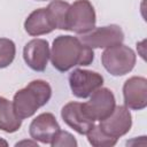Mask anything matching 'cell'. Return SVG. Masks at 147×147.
Segmentation results:
<instances>
[{
  "mask_svg": "<svg viewBox=\"0 0 147 147\" xmlns=\"http://www.w3.org/2000/svg\"><path fill=\"white\" fill-rule=\"evenodd\" d=\"M61 130L55 116L52 113H42L34 117L29 126L30 137L45 145H51L54 136Z\"/></svg>",
  "mask_w": 147,
  "mask_h": 147,
  "instance_id": "cell-11",
  "label": "cell"
},
{
  "mask_svg": "<svg viewBox=\"0 0 147 147\" xmlns=\"http://www.w3.org/2000/svg\"><path fill=\"white\" fill-rule=\"evenodd\" d=\"M103 84V77L92 70L75 69L69 75V85L72 94L79 99L88 98Z\"/></svg>",
  "mask_w": 147,
  "mask_h": 147,
  "instance_id": "cell-7",
  "label": "cell"
},
{
  "mask_svg": "<svg viewBox=\"0 0 147 147\" xmlns=\"http://www.w3.org/2000/svg\"><path fill=\"white\" fill-rule=\"evenodd\" d=\"M77 140L75 137L68 132V131H62L60 130L53 138L51 146L52 147H77Z\"/></svg>",
  "mask_w": 147,
  "mask_h": 147,
  "instance_id": "cell-18",
  "label": "cell"
},
{
  "mask_svg": "<svg viewBox=\"0 0 147 147\" xmlns=\"http://www.w3.org/2000/svg\"><path fill=\"white\" fill-rule=\"evenodd\" d=\"M70 3L64 0H53L46 7L52 21L55 25V29L68 30V11Z\"/></svg>",
  "mask_w": 147,
  "mask_h": 147,
  "instance_id": "cell-15",
  "label": "cell"
},
{
  "mask_svg": "<svg viewBox=\"0 0 147 147\" xmlns=\"http://www.w3.org/2000/svg\"><path fill=\"white\" fill-rule=\"evenodd\" d=\"M79 40L90 48H108L123 42L124 32L117 24L94 28L92 31L84 33Z\"/></svg>",
  "mask_w": 147,
  "mask_h": 147,
  "instance_id": "cell-6",
  "label": "cell"
},
{
  "mask_svg": "<svg viewBox=\"0 0 147 147\" xmlns=\"http://www.w3.org/2000/svg\"><path fill=\"white\" fill-rule=\"evenodd\" d=\"M23 144H28V145H33V146H37L38 147V144L37 142H30V141H21V142H17L16 144V146H18V145H23Z\"/></svg>",
  "mask_w": 147,
  "mask_h": 147,
  "instance_id": "cell-19",
  "label": "cell"
},
{
  "mask_svg": "<svg viewBox=\"0 0 147 147\" xmlns=\"http://www.w3.org/2000/svg\"><path fill=\"white\" fill-rule=\"evenodd\" d=\"M49 59L56 70L65 72L77 65H90L94 60V52L77 37L59 36L53 40Z\"/></svg>",
  "mask_w": 147,
  "mask_h": 147,
  "instance_id": "cell-1",
  "label": "cell"
},
{
  "mask_svg": "<svg viewBox=\"0 0 147 147\" xmlns=\"http://www.w3.org/2000/svg\"><path fill=\"white\" fill-rule=\"evenodd\" d=\"M61 117L68 126L74 129L79 134H86L94 125V121L88 118L83 110L82 103L76 101H70L63 106Z\"/></svg>",
  "mask_w": 147,
  "mask_h": 147,
  "instance_id": "cell-12",
  "label": "cell"
},
{
  "mask_svg": "<svg viewBox=\"0 0 147 147\" xmlns=\"http://www.w3.org/2000/svg\"><path fill=\"white\" fill-rule=\"evenodd\" d=\"M99 126L106 134L118 140V138L125 136L132 126V116L129 108L125 106H116L107 118L100 121Z\"/></svg>",
  "mask_w": 147,
  "mask_h": 147,
  "instance_id": "cell-8",
  "label": "cell"
},
{
  "mask_svg": "<svg viewBox=\"0 0 147 147\" xmlns=\"http://www.w3.org/2000/svg\"><path fill=\"white\" fill-rule=\"evenodd\" d=\"M49 44L45 39L36 38L26 42L23 48V59L26 65L38 72L45 71L49 60Z\"/></svg>",
  "mask_w": 147,
  "mask_h": 147,
  "instance_id": "cell-10",
  "label": "cell"
},
{
  "mask_svg": "<svg viewBox=\"0 0 147 147\" xmlns=\"http://www.w3.org/2000/svg\"><path fill=\"white\" fill-rule=\"evenodd\" d=\"M86 136L88 142L94 147H111L115 146L117 142V139L106 134L99 125H93L91 130L86 133Z\"/></svg>",
  "mask_w": 147,
  "mask_h": 147,
  "instance_id": "cell-16",
  "label": "cell"
},
{
  "mask_svg": "<svg viewBox=\"0 0 147 147\" xmlns=\"http://www.w3.org/2000/svg\"><path fill=\"white\" fill-rule=\"evenodd\" d=\"M137 56L132 48L119 44L108 47L101 55L103 68L113 76H124L132 71L136 65Z\"/></svg>",
  "mask_w": 147,
  "mask_h": 147,
  "instance_id": "cell-3",
  "label": "cell"
},
{
  "mask_svg": "<svg viewBox=\"0 0 147 147\" xmlns=\"http://www.w3.org/2000/svg\"><path fill=\"white\" fill-rule=\"evenodd\" d=\"M8 146V142L5 140V139H2V138H0V146Z\"/></svg>",
  "mask_w": 147,
  "mask_h": 147,
  "instance_id": "cell-20",
  "label": "cell"
},
{
  "mask_svg": "<svg viewBox=\"0 0 147 147\" xmlns=\"http://www.w3.org/2000/svg\"><path fill=\"white\" fill-rule=\"evenodd\" d=\"M37 1H47V0H37Z\"/></svg>",
  "mask_w": 147,
  "mask_h": 147,
  "instance_id": "cell-21",
  "label": "cell"
},
{
  "mask_svg": "<svg viewBox=\"0 0 147 147\" xmlns=\"http://www.w3.org/2000/svg\"><path fill=\"white\" fill-rule=\"evenodd\" d=\"M22 119L16 115L13 102L0 96V130L7 133H14L20 130Z\"/></svg>",
  "mask_w": 147,
  "mask_h": 147,
  "instance_id": "cell-14",
  "label": "cell"
},
{
  "mask_svg": "<svg viewBox=\"0 0 147 147\" xmlns=\"http://www.w3.org/2000/svg\"><path fill=\"white\" fill-rule=\"evenodd\" d=\"M24 30L29 36L32 37L47 34L55 30V25L47 8H39L33 10L24 22Z\"/></svg>",
  "mask_w": 147,
  "mask_h": 147,
  "instance_id": "cell-13",
  "label": "cell"
},
{
  "mask_svg": "<svg viewBox=\"0 0 147 147\" xmlns=\"http://www.w3.org/2000/svg\"><path fill=\"white\" fill-rule=\"evenodd\" d=\"M96 16L93 5L88 0H76L69 7L68 31L84 34L95 28Z\"/></svg>",
  "mask_w": 147,
  "mask_h": 147,
  "instance_id": "cell-4",
  "label": "cell"
},
{
  "mask_svg": "<svg viewBox=\"0 0 147 147\" xmlns=\"http://www.w3.org/2000/svg\"><path fill=\"white\" fill-rule=\"evenodd\" d=\"M16 55V47L13 40L0 38V69L9 67Z\"/></svg>",
  "mask_w": 147,
  "mask_h": 147,
  "instance_id": "cell-17",
  "label": "cell"
},
{
  "mask_svg": "<svg viewBox=\"0 0 147 147\" xmlns=\"http://www.w3.org/2000/svg\"><path fill=\"white\" fill-rule=\"evenodd\" d=\"M83 110L92 121H102L107 118L116 107L114 93L107 87H99L91 95L90 100L82 103Z\"/></svg>",
  "mask_w": 147,
  "mask_h": 147,
  "instance_id": "cell-5",
  "label": "cell"
},
{
  "mask_svg": "<svg viewBox=\"0 0 147 147\" xmlns=\"http://www.w3.org/2000/svg\"><path fill=\"white\" fill-rule=\"evenodd\" d=\"M52 96V87L46 80L34 79L24 88L17 91L13 98V107L16 115L23 121L36 114Z\"/></svg>",
  "mask_w": 147,
  "mask_h": 147,
  "instance_id": "cell-2",
  "label": "cell"
},
{
  "mask_svg": "<svg viewBox=\"0 0 147 147\" xmlns=\"http://www.w3.org/2000/svg\"><path fill=\"white\" fill-rule=\"evenodd\" d=\"M124 105L132 110H142L147 107V79L133 76L123 85Z\"/></svg>",
  "mask_w": 147,
  "mask_h": 147,
  "instance_id": "cell-9",
  "label": "cell"
}]
</instances>
